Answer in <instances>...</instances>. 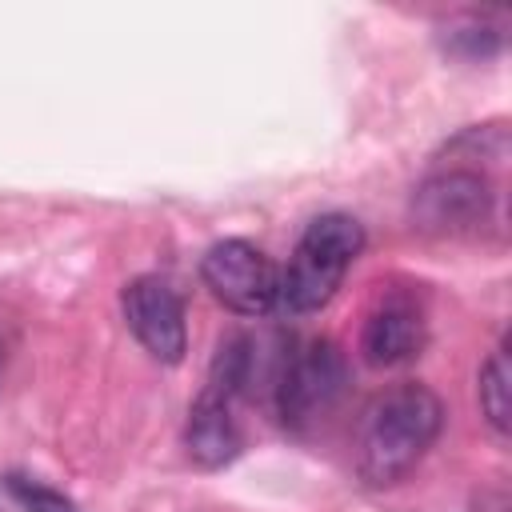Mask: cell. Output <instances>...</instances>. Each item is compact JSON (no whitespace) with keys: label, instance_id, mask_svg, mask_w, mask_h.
<instances>
[{"label":"cell","instance_id":"9c48e42d","mask_svg":"<svg viewBox=\"0 0 512 512\" xmlns=\"http://www.w3.org/2000/svg\"><path fill=\"white\" fill-rule=\"evenodd\" d=\"M508 348L500 344L484 364H480V380H476V396H480V416L488 420V428L496 436H508V416H512V404H508Z\"/></svg>","mask_w":512,"mask_h":512},{"label":"cell","instance_id":"3957f363","mask_svg":"<svg viewBox=\"0 0 512 512\" xmlns=\"http://www.w3.org/2000/svg\"><path fill=\"white\" fill-rule=\"evenodd\" d=\"M348 388V360L328 336L292 340L280 348L276 372H272V408L284 428L308 432L320 424Z\"/></svg>","mask_w":512,"mask_h":512},{"label":"cell","instance_id":"5b68a950","mask_svg":"<svg viewBox=\"0 0 512 512\" xmlns=\"http://www.w3.org/2000/svg\"><path fill=\"white\" fill-rule=\"evenodd\" d=\"M200 276L212 296L236 316H268L280 304V268L252 240H216L200 256Z\"/></svg>","mask_w":512,"mask_h":512},{"label":"cell","instance_id":"7a4b0ae2","mask_svg":"<svg viewBox=\"0 0 512 512\" xmlns=\"http://www.w3.org/2000/svg\"><path fill=\"white\" fill-rule=\"evenodd\" d=\"M364 252V224L348 212H324L308 220V228L296 240V252L288 256V268H280V304L292 316L320 312L336 288L344 284V272Z\"/></svg>","mask_w":512,"mask_h":512},{"label":"cell","instance_id":"8fae6325","mask_svg":"<svg viewBox=\"0 0 512 512\" xmlns=\"http://www.w3.org/2000/svg\"><path fill=\"white\" fill-rule=\"evenodd\" d=\"M500 40L504 36L496 28H488V24H480V20H464L452 32H444V48L456 52V56H464V60H488V56H496L500 52Z\"/></svg>","mask_w":512,"mask_h":512},{"label":"cell","instance_id":"ba28073f","mask_svg":"<svg viewBox=\"0 0 512 512\" xmlns=\"http://www.w3.org/2000/svg\"><path fill=\"white\" fill-rule=\"evenodd\" d=\"M232 404L236 400L228 392H220L212 384L200 388V396L188 408V424H184V448H188L192 464L212 472V468H224L240 456L244 436H240V424L232 416Z\"/></svg>","mask_w":512,"mask_h":512},{"label":"cell","instance_id":"30bf717a","mask_svg":"<svg viewBox=\"0 0 512 512\" xmlns=\"http://www.w3.org/2000/svg\"><path fill=\"white\" fill-rule=\"evenodd\" d=\"M4 492L20 504V512H80V504L72 496H64L60 488L36 480V476H24V472H4L0 476Z\"/></svg>","mask_w":512,"mask_h":512},{"label":"cell","instance_id":"8992f818","mask_svg":"<svg viewBox=\"0 0 512 512\" xmlns=\"http://www.w3.org/2000/svg\"><path fill=\"white\" fill-rule=\"evenodd\" d=\"M124 320L132 336L144 344V352L160 364H180L188 352V324H184V300L164 276H136L120 292Z\"/></svg>","mask_w":512,"mask_h":512},{"label":"cell","instance_id":"6da1fadb","mask_svg":"<svg viewBox=\"0 0 512 512\" xmlns=\"http://www.w3.org/2000/svg\"><path fill=\"white\" fill-rule=\"evenodd\" d=\"M444 428V404L428 384L404 380L368 400L356 428V476L368 488L404 480Z\"/></svg>","mask_w":512,"mask_h":512},{"label":"cell","instance_id":"277c9868","mask_svg":"<svg viewBox=\"0 0 512 512\" xmlns=\"http://www.w3.org/2000/svg\"><path fill=\"white\" fill-rule=\"evenodd\" d=\"M500 188L468 160H440L412 192V224L432 236H480L496 224Z\"/></svg>","mask_w":512,"mask_h":512},{"label":"cell","instance_id":"52a82bcc","mask_svg":"<svg viewBox=\"0 0 512 512\" xmlns=\"http://www.w3.org/2000/svg\"><path fill=\"white\" fill-rule=\"evenodd\" d=\"M428 344V312L412 288H384L364 316L360 356L372 368H400Z\"/></svg>","mask_w":512,"mask_h":512}]
</instances>
